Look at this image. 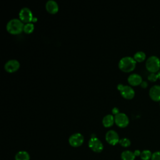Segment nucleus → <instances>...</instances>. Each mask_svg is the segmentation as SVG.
Masks as SVG:
<instances>
[{"instance_id":"obj_20","label":"nucleus","mask_w":160,"mask_h":160,"mask_svg":"<svg viewBox=\"0 0 160 160\" xmlns=\"http://www.w3.org/2000/svg\"><path fill=\"white\" fill-rule=\"evenodd\" d=\"M119 143L120 144L121 146H122V147H124V148L128 147V146H129L131 145L130 140L128 138H124L120 139Z\"/></svg>"},{"instance_id":"obj_24","label":"nucleus","mask_w":160,"mask_h":160,"mask_svg":"<svg viewBox=\"0 0 160 160\" xmlns=\"http://www.w3.org/2000/svg\"><path fill=\"white\" fill-rule=\"evenodd\" d=\"M141 86L142 88H146L148 86V82L146 81H142V82L141 83Z\"/></svg>"},{"instance_id":"obj_5","label":"nucleus","mask_w":160,"mask_h":160,"mask_svg":"<svg viewBox=\"0 0 160 160\" xmlns=\"http://www.w3.org/2000/svg\"><path fill=\"white\" fill-rule=\"evenodd\" d=\"M89 148L95 152H101L103 149L102 142L96 136H92L88 142Z\"/></svg>"},{"instance_id":"obj_21","label":"nucleus","mask_w":160,"mask_h":160,"mask_svg":"<svg viewBox=\"0 0 160 160\" xmlns=\"http://www.w3.org/2000/svg\"><path fill=\"white\" fill-rule=\"evenodd\" d=\"M148 80H149L150 81L154 82V81H156L158 79V74H156V73H154V72H151V73L148 75Z\"/></svg>"},{"instance_id":"obj_15","label":"nucleus","mask_w":160,"mask_h":160,"mask_svg":"<svg viewBox=\"0 0 160 160\" xmlns=\"http://www.w3.org/2000/svg\"><path fill=\"white\" fill-rule=\"evenodd\" d=\"M121 157L122 160H134L136 156L134 155L133 152L126 150L121 153Z\"/></svg>"},{"instance_id":"obj_19","label":"nucleus","mask_w":160,"mask_h":160,"mask_svg":"<svg viewBox=\"0 0 160 160\" xmlns=\"http://www.w3.org/2000/svg\"><path fill=\"white\" fill-rule=\"evenodd\" d=\"M34 28V24L32 22H28L24 24L23 31L27 34H29L33 31Z\"/></svg>"},{"instance_id":"obj_26","label":"nucleus","mask_w":160,"mask_h":160,"mask_svg":"<svg viewBox=\"0 0 160 160\" xmlns=\"http://www.w3.org/2000/svg\"><path fill=\"white\" fill-rule=\"evenodd\" d=\"M158 78L160 79V70L158 72Z\"/></svg>"},{"instance_id":"obj_13","label":"nucleus","mask_w":160,"mask_h":160,"mask_svg":"<svg viewBox=\"0 0 160 160\" xmlns=\"http://www.w3.org/2000/svg\"><path fill=\"white\" fill-rule=\"evenodd\" d=\"M128 82L132 86H138L141 84L142 81V77L136 73H133L130 74L128 78Z\"/></svg>"},{"instance_id":"obj_11","label":"nucleus","mask_w":160,"mask_h":160,"mask_svg":"<svg viewBox=\"0 0 160 160\" xmlns=\"http://www.w3.org/2000/svg\"><path fill=\"white\" fill-rule=\"evenodd\" d=\"M149 96L155 101H160V85H154L149 89Z\"/></svg>"},{"instance_id":"obj_3","label":"nucleus","mask_w":160,"mask_h":160,"mask_svg":"<svg viewBox=\"0 0 160 160\" xmlns=\"http://www.w3.org/2000/svg\"><path fill=\"white\" fill-rule=\"evenodd\" d=\"M146 69L151 72H156L160 69V60L156 56H151L146 62Z\"/></svg>"},{"instance_id":"obj_12","label":"nucleus","mask_w":160,"mask_h":160,"mask_svg":"<svg viewBox=\"0 0 160 160\" xmlns=\"http://www.w3.org/2000/svg\"><path fill=\"white\" fill-rule=\"evenodd\" d=\"M46 10L51 14H55L58 11L59 6L54 0H48L45 5Z\"/></svg>"},{"instance_id":"obj_17","label":"nucleus","mask_w":160,"mask_h":160,"mask_svg":"<svg viewBox=\"0 0 160 160\" xmlns=\"http://www.w3.org/2000/svg\"><path fill=\"white\" fill-rule=\"evenodd\" d=\"M133 58L136 61L142 62L146 59V54L143 51H138L134 54Z\"/></svg>"},{"instance_id":"obj_23","label":"nucleus","mask_w":160,"mask_h":160,"mask_svg":"<svg viewBox=\"0 0 160 160\" xmlns=\"http://www.w3.org/2000/svg\"><path fill=\"white\" fill-rule=\"evenodd\" d=\"M112 114H114V115H116V114H118V113L120 112H119V109H118L117 107H114V108H113L112 109Z\"/></svg>"},{"instance_id":"obj_6","label":"nucleus","mask_w":160,"mask_h":160,"mask_svg":"<svg viewBox=\"0 0 160 160\" xmlns=\"http://www.w3.org/2000/svg\"><path fill=\"white\" fill-rule=\"evenodd\" d=\"M129 118L124 112H119L114 115V122L120 128H125L129 124Z\"/></svg>"},{"instance_id":"obj_9","label":"nucleus","mask_w":160,"mask_h":160,"mask_svg":"<svg viewBox=\"0 0 160 160\" xmlns=\"http://www.w3.org/2000/svg\"><path fill=\"white\" fill-rule=\"evenodd\" d=\"M105 139L108 144L114 146L119 142V137L118 134L114 130H109L106 135Z\"/></svg>"},{"instance_id":"obj_4","label":"nucleus","mask_w":160,"mask_h":160,"mask_svg":"<svg viewBox=\"0 0 160 160\" xmlns=\"http://www.w3.org/2000/svg\"><path fill=\"white\" fill-rule=\"evenodd\" d=\"M117 88L120 91L121 96L125 99H131L134 96L135 92L132 88H131L130 86L119 84L117 86Z\"/></svg>"},{"instance_id":"obj_1","label":"nucleus","mask_w":160,"mask_h":160,"mask_svg":"<svg viewBox=\"0 0 160 160\" xmlns=\"http://www.w3.org/2000/svg\"><path fill=\"white\" fill-rule=\"evenodd\" d=\"M24 23L20 19L13 18L10 19L6 24L7 31L12 34H18L23 31Z\"/></svg>"},{"instance_id":"obj_25","label":"nucleus","mask_w":160,"mask_h":160,"mask_svg":"<svg viewBox=\"0 0 160 160\" xmlns=\"http://www.w3.org/2000/svg\"><path fill=\"white\" fill-rule=\"evenodd\" d=\"M141 152H140L139 150H135V151L134 152V154L136 156H140L141 155Z\"/></svg>"},{"instance_id":"obj_14","label":"nucleus","mask_w":160,"mask_h":160,"mask_svg":"<svg viewBox=\"0 0 160 160\" xmlns=\"http://www.w3.org/2000/svg\"><path fill=\"white\" fill-rule=\"evenodd\" d=\"M102 124L106 128L111 126L114 122V116L112 114H107L103 117L102 120Z\"/></svg>"},{"instance_id":"obj_18","label":"nucleus","mask_w":160,"mask_h":160,"mask_svg":"<svg viewBox=\"0 0 160 160\" xmlns=\"http://www.w3.org/2000/svg\"><path fill=\"white\" fill-rule=\"evenodd\" d=\"M152 154L151 153V152L149 150H144L141 152L140 157L141 158V159L142 160H149L150 159H151Z\"/></svg>"},{"instance_id":"obj_8","label":"nucleus","mask_w":160,"mask_h":160,"mask_svg":"<svg viewBox=\"0 0 160 160\" xmlns=\"http://www.w3.org/2000/svg\"><path fill=\"white\" fill-rule=\"evenodd\" d=\"M19 19L22 22H24L26 23L31 22V21L33 18L32 12L31 10L27 7H24L20 10L19 12Z\"/></svg>"},{"instance_id":"obj_7","label":"nucleus","mask_w":160,"mask_h":160,"mask_svg":"<svg viewBox=\"0 0 160 160\" xmlns=\"http://www.w3.org/2000/svg\"><path fill=\"white\" fill-rule=\"evenodd\" d=\"M69 144L74 148L79 147L82 145V144L84 142V137L83 136L79 133V132H76L72 134L70 137L68 139Z\"/></svg>"},{"instance_id":"obj_22","label":"nucleus","mask_w":160,"mask_h":160,"mask_svg":"<svg viewBox=\"0 0 160 160\" xmlns=\"http://www.w3.org/2000/svg\"><path fill=\"white\" fill-rule=\"evenodd\" d=\"M151 160H160V151H156L152 153Z\"/></svg>"},{"instance_id":"obj_2","label":"nucleus","mask_w":160,"mask_h":160,"mask_svg":"<svg viewBox=\"0 0 160 160\" xmlns=\"http://www.w3.org/2000/svg\"><path fill=\"white\" fill-rule=\"evenodd\" d=\"M136 61L131 56L122 57L119 61V68L124 72H130L134 69L136 67Z\"/></svg>"},{"instance_id":"obj_10","label":"nucleus","mask_w":160,"mask_h":160,"mask_svg":"<svg viewBox=\"0 0 160 160\" xmlns=\"http://www.w3.org/2000/svg\"><path fill=\"white\" fill-rule=\"evenodd\" d=\"M20 67L19 62L16 59H9L4 64V69L8 72H14Z\"/></svg>"},{"instance_id":"obj_16","label":"nucleus","mask_w":160,"mask_h":160,"mask_svg":"<svg viewBox=\"0 0 160 160\" xmlns=\"http://www.w3.org/2000/svg\"><path fill=\"white\" fill-rule=\"evenodd\" d=\"M30 156L28 152L25 151H21L16 153L15 156V160H29Z\"/></svg>"}]
</instances>
